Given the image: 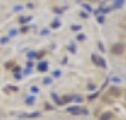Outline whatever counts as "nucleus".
<instances>
[{"mask_svg": "<svg viewBox=\"0 0 126 120\" xmlns=\"http://www.w3.org/2000/svg\"><path fill=\"white\" fill-rule=\"evenodd\" d=\"M122 50H123V45H122V44L113 45V52H115V54H120V52H122Z\"/></svg>", "mask_w": 126, "mask_h": 120, "instance_id": "1", "label": "nucleus"}, {"mask_svg": "<svg viewBox=\"0 0 126 120\" xmlns=\"http://www.w3.org/2000/svg\"><path fill=\"white\" fill-rule=\"evenodd\" d=\"M69 112H71V113H81V109L79 107H72V109H69Z\"/></svg>", "mask_w": 126, "mask_h": 120, "instance_id": "2", "label": "nucleus"}, {"mask_svg": "<svg viewBox=\"0 0 126 120\" xmlns=\"http://www.w3.org/2000/svg\"><path fill=\"white\" fill-rule=\"evenodd\" d=\"M110 93H116V95H115V96H118V95H119V89H110Z\"/></svg>", "mask_w": 126, "mask_h": 120, "instance_id": "3", "label": "nucleus"}, {"mask_svg": "<svg viewBox=\"0 0 126 120\" xmlns=\"http://www.w3.org/2000/svg\"><path fill=\"white\" fill-rule=\"evenodd\" d=\"M109 116H110V113L103 114V116H102V119H101V120H108V119H109Z\"/></svg>", "mask_w": 126, "mask_h": 120, "instance_id": "4", "label": "nucleus"}, {"mask_svg": "<svg viewBox=\"0 0 126 120\" xmlns=\"http://www.w3.org/2000/svg\"><path fill=\"white\" fill-rule=\"evenodd\" d=\"M112 82H115V83H116V82H120V78H118V76H113V78H112Z\"/></svg>", "mask_w": 126, "mask_h": 120, "instance_id": "5", "label": "nucleus"}, {"mask_svg": "<svg viewBox=\"0 0 126 120\" xmlns=\"http://www.w3.org/2000/svg\"><path fill=\"white\" fill-rule=\"evenodd\" d=\"M46 67H47V65H46L44 62H43V64L40 65V69H41V71H44V69H46Z\"/></svg>", "mask_w": 126, "mask_h": 120, "instance_id": "6", "label": "nucleus"}, {"mask_svg": "<svg viewBox=\"0 0 126 120\" xmlns=\"http://www.w3.org/2000/svg\"><path fill=\"white\" fill-rule=\"evenodd\" d=\"M50 82H51V79H50V78H46V79H44V83H46V85H48Z\"/></svg>", "mask_w": 126, "mask_h": 120, "instance_id": "7", "label": "nucleus"}]
</instances>
